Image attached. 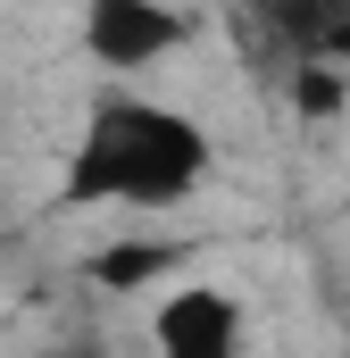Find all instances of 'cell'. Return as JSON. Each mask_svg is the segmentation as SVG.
<instances>
[{
  "label": "cell",
  "instance_id": "obj_1",
  "mask_svg": "<svg viewBox=\"0 0 350 358\" xmlns=\"http://www.w3.org/2000/svg\"><path fill=\"white\" fill-rule=\"evenodd\" d=\"M209 159L217 150H209V125L200 117H183L167 100L117 92V100H100L84 117V134L67 150L59 200L67 208H175V200L200 192Z\"/></svg>",
  "mask_w": 350,
  "mask_h": 358
},
{
  "label": "cell",
  "instance_id": "obj_4",
  "mask_svg": "<svg viewBox=\"0 0 350 358\" xmlns=\"http://www.w3.org/2000/svg\"><path fill=\"white\" fill-rule=\"evenodd\" d=\"M175 267H183L175 242H117V250L92 259V283H100V292H142V283H159V275H175Z\"/></svg>",
  "mask_w": 350,
  "mask_h": 358
},
{
  "label": "cell",
  "instance_id": "obj_2",
  "mask_svg": "<svg viewBox=\"0 0 350 358\" xmlns=\"http://www.w3.org/2000/svg\"><path fill=\"white\" fill-rule=\"evenodd\" d=\"M183 34H192V17L175 0H84V59L108 67V76L159 67Z\"/></svg>",
  "mask_w": 350,
  "mask_h": 358
},
{
  "label": "cell",
  "instance_id": "obj_3",
  "mask_svg": "<svg viewBox=\"0 0 350 358\" xmlns=\"http://www.w3.org/2000/svg\"><path fill=\"white\" fill-rule=\"evenodd\" d=\"M150 342L175 358H225L242 342V308L217 292V283H183L159 300V317H150Z\"/></svg>",
  "mask_w": 350,
  "mask_h": 358
},
{
  "label": "cell",
  "instance_id": "obj_5",
  "mask_svg": "<svg viewBox=\"0 0 350 358\" xmlns=\"http://www.w3.org/2000/svg\"><path fill=\"white\" fill-rule=\"evenodd\" d=\"M342 92H350V67H334L326 50H309V59L292 67V100H300L309 117H334V108H342Z\"/></svg>",
  "mask_w": 350,
  "mask_h": 358
}]
</instances>
